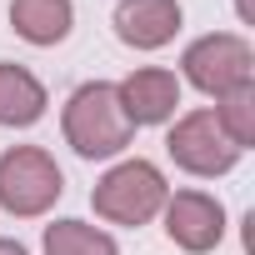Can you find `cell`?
I'll return each instance as SVG.
<instances>
[{"label": "cell", "instance_id": "30bf717a", "mask_svg": "<svg viewBox=\"0 0 255 255\" xmlns=\"http://www.w3.org/2000/svg\"><path fill=\"white\" fill-rule=\"evenodd\" d=\"M75 25L70 0H10V30L30 45H60Z\"/></svg>", "mask_w": 255, "mask_h": 255}, {"label": "cell", "instance_id": "277c9868", "mask_svg": "<svg viewBox=\"0 0 255 255\" xmlns=\"http://www.w3.org/2000/svg\"><path fill=\"white\" fill-rule=\"evenodd\" d=\"M180 70H185V80L200 95H215L220 100V95H230L240 85H255V50L235 30H210V35H200V40L185 45Z\"/></svg>", "mask_w": 255, "mask_h": 255}, {"label": "cell", "instance_id": "3957f363", "mask_svg": "<svg viewBox=\"0 0 255 255\" xmlns=\"http://www.w3.org/2000/svg\"><path fill=\"white\" fill-rule=\"evenodd\" d=\"M65 190V175L50 150L40 145H10L0 155V210H10L20 220L45 215Z\"/></svg>", "mask_w": 255, "mask_h": 255}, {"label": "cell", "instance_id": "8992f818", "mask_svg": "<svg viewBox=\"0 0 255 255\" xmlns=\"http://www.w3.org/2000/svg\"><path fill=\"white\" fill-rule=\"evenodd\" d=\"M160 215H165V235L180 250H190V255H205V250H215L225 240V205L215 195H205V190H175V195H165Z\"/></svg>", "mask_w": 255, "mask_h": 255}, {"label": "cell", "instance_id": "8fae6325", "mask_svg": "<svg viewBox=\"0 0 255 255\" xmlns=\"http://www.w3.org/2000/svg\"><path fill=\"white\" fill-rule=\"evenodd\" d=\"M45 255H120V245L100 225L55 220V225H45Z\"/></svg>", "mask_w": 255, "mask_h": 255}, {"label": "cell", "instance_id": "6da1fadb", "mask_svg": "<svg viewBox=\"0 0 255 255\" xmlns=\"http://www.w3.org/2000/svg\"><path fill=\"white\" fill-rule=\"evenodd\" d=\"M60 125H65V145L75 155H85V160L120 155L125 145H130V135H135L130 115H125V105H120V90L110 80H85L65 100Z\"/></svg>", "mask_w": 255, "mask_h": 255}, {"label": "cell", "instance_id": "52a82bcc", "mask_svg": "<svg viewBox=\"0 0 255 255\" xmlns=\"http://www.w3.org/2000/svg\"><path fill=\"white\" fill-rule=\"evenodd\" d=\"M115 90H120V105L130 115V125H165L180 105V80H175V70H160V65L130 70Z\"/></svg>", "mask_w": 255, "mask_h": 255}, {"label": "cell", "instance_id": "4fadbf2b", "mask_svg": "<svg viewBox=\"0 0 255 255\" xmlns=\"http://www.w3.org/2000/svg\"><path fill=\"white\" fill-rule=\"evenodd\" d=\"M0 255H30V250H25L20 240H0Z\"/></svg>", "mask_w": 255, "mask_h": 255}, {"label": "cell", "instance_id": "7a4b0ae2", "mask_svg": "<svg viewBox=\"0 0 255 255\" xmlns=\"http://www.w3.org/2000/svg\"><path fill=\"white\" fill-rule=\"evenodd\" d=\"M165 195H170V185H165L160 165H150V160L135 155V160L110 165V170L95 180L90 205H95L100 220H110V225H130V230H135V225H145V220L160 215Z\"/></svg>", "mask_w": 255, "mask_h": 255}, {"label": "cell", "instance_id": "7c38bea8", "mask_svg": "<svg viewBox=\"0 0 255 255\" xmlns=\"http://www.w3.org/2000/svg\"><path fill=\"white\" fill-rule=\"evenodd\" d=\"M215 120H220V130L230 135V145L250 150V145H255V85H240V90L220 95Z\"/></svg>", "mask_w": 255, "mask_h": 255}, {"label": "cell", "instance_id": "ba28073f", "mask_svg": "<svg viewBox=\"0 0 255 255\" xmlns=\"http://www.w3.org/2000/svg\"><path fill=\"white\" fill-rule=\"evenodd\" d=\"M180 0H120L115 5V35L130 50H160L180 30Z\"/></svg>", "mask_w": 255, "mask_h": 255}, {"label": "cell", "instance_id": "5b68a950", "mask_svg": "<svg viewBox=\"0 0 255 255\" xmlns=\"http://www.w3.org/2000/svg\"><path fill=\"white\" fill-rule=\"evenodd\" d=\"M165 155H170L185 175L215 180V175H230L245 150L230 145V135L220 130L215 110H185V115L170 125V135H165Z\"/></svg>", "mask_w": 255, "mask_h": 255}, {"label": "cell", "instance_id": "9c48e42d", "mask_svg": "<svg viewBox=\"0 0 255 255\" xmlns=\"http://www.w3.org/2000/svg\"><path fill=\"white\" fill-rule=\"evenodd\" d=\"M45 105H50V95H45V85H40L25 65L0 60V125L25 130V125H35V120L45 115Z\"/></svg>", "mask_w": 255, "mask_h": 255}]
</instances>
